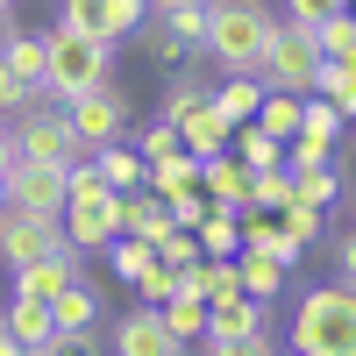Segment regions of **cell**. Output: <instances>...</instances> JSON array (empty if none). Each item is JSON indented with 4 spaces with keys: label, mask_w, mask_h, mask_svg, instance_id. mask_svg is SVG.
<instances>
[{
    "label": "cell",
    "mask_w": 356,
    "mask_h": 356,
    "mask_svg": "<svg viewBox=\"0 0 356 356\" xmlns=\"http://www.w3.org/2000/svg\"><path fill=\"white\" fill-rule=\"evenodd\" d=\"M271 29H278V15L264 0H214L207 8V50L200 57H214L221 79H264Z\"/></svg>",
    "instance_id": "cell-1"
},
{
    "label": "cell",
    "mask_w": 356,
    "mask_h": 356,
    "mask_svg": "<svg viewBox=\"0 0 356 356\" xmlns=\"http://www.w3.org/2000/svg\"><path fill=\"white\" fill-rule=\"evenodd\" d=\"M200 186H207L214 207H235V214H243V207H250V164L235 157V150H221V157L200 164Z\"/></svg>",
    "instance_id": "cell-14"
},
{
    "label": "cell",
    "mask_w": 356,
    "mask_h": 356,
    "mask_svg": "<svg viewBox=\"0 0 356 356\" xmlns=\"http://www.w3.org/2000/svg\"><path fill=\"white\" fill-rule=\"evenodd\" d=\"M349 193V178H342V164H321V171H292V200H307V207H321V214H328V207Z\"/></svg>",
    "instance_id": "cell-27"
},
{
    "label": "cell",
    "mask_w": 356,
    "mask_h": 356,
    "mask_svg": "<svg viewBox=\"0 0 356 356\" xmlns=\"http://www.w3.org/2000/svg\"><path fill=\"white\" fill-rule=\"evenodd\" d=\"M207 356H278V342L264 328V335H243V342H207Z\"/></svg>",
    "instance_id": "cell-42"
},
{
    "label": "cell",
    "mask_w": 356,
    "mask_h": 356,
    "mask_svg": "<svg viewBox=\"0 0 356 356\" xmlns=\"http://www.w3.org/2000/svg\"><path fill=\"white\" fill-rule=\"evenodd\" d=\"M29 107H43V93H36V86H22V79L8 72V57H0V114H8V122H22Z\"/></svg>",
    "instance_id": "cell-38"
},
{
    "label": "cell",
    "mask_w": 356,
    "mask_h": 356,
    "mask_svg": "<svg viewBox=\"0 0 356 356\" xmlns=\"http://www.w3.org/2000/svg\"><path fill=\"white\" fill-rule=\"evenodd\" d=\"M93 164H100V178H107L114 193H143V186H150V164H143V150H129V143L93 150Z\"/></svg>",
    "instance_id": "cell-22"
},
{
    "label": "cell",
    "mask_w": 356,
    "mask_h": 356,
    "mask_svg": "<svg viewBox=\"0 0 356 356\" xmlns=\"http://www.w3.org/2000/svg\"><path fill=\"white\" fill-rule=\"evenodd\" d=\"M264 328H271V314H264V300H250V292L207 307V342H243V335H264Z\"/></svg>",
    "instance_id": "cell-12"
},
{
    "label": "cell",
    "mask_w": 356,
    "mask_h": 356,
    "mask_svg": "<svg viewBox=\"0 0 356 356\" xmlns=\"http://www.w3.org/2000/svg\"><path fill=\"white\" fill-rule=\"evenodd\" d=\"M150 8H178V0H150ZM193 8H214V0H193Z\"/></svg>",
    "instance_id": "cell-48"
},
{
    "label": "cell",
    "mask_w": 356,
    "mask_h": 356,
    "mask_svg": "<svg viewBox=\"0 0 356 356\" xmlns=\"http://www.w3.org/2000/svg\"><path fill=\"white\" fill-rule=\"evenodd\" d=\"M250 207L257 214H285L292 207V171L278 164V171H250Z\"/></svg>",
    "instance_id": "cell-32"
},
{
    "label": "cell",
    "mask_w": 356,
    "mask_h": 356,
    "mask_svg": "<svg viewBox=\"0 0 356 356\" xmlns=\"http://www.w3.org/2000/svg\"><path fill=\"white\" fill-rule=\"evenodd\" d=\"M15 164H22V157H15V129H8V122H0V178H8Z\"/></svg>",
    "instance_id": "cell-45"
},
{
    "label": "cell",
    "mask_w": 356,
    "mask_h": 356,
    "mask_svg": "<svg viewBox=\"0 0 356 356\" xmlns=\"http://www.w3.org/2000/svg\"><path fill=\"white\" fill-rule=\"evenodd\" d=\"M193 235H200V257H243V214L235 207H207V221Z\"/></svg>",
    "instance_id": "cell-23"
},
{
    "label": "cell",
    "mask_w": 356,
    "mask_h": 356,
    "mask_svg": "<svg viewBox=\"0 0 356 356\" xmlns=\"http://www.w3.org/2000/svg\"><path fill=\"white\" fill-rule=\"evenodd\" d=\"M328 257H335V278L356 285V228H335L328 235Z\"/></svg>",
    "instance_id": "cell-41"
},
{
    "label": "cell",
    "mask_w": 356,
    "mask_h": 356,
    "mask_svg": "<svg viewBox=\"0 0 356 356\" xmlns=\"http://www.w3.org/2000/svg\"><path fill=\"white\" fill-rule=\"evenodd\" d=\"M264 93H271L264 79H221V86H214V100H207V107H214V114H221L228 129H243V122H257Z\"/></svg>",
    "instance_id": "cell-19"
},
{
    "label": "cell",
    "mask_w": 356,
    "mask_h": 356,
    "mask_svg": "<svg viewBox=\"0 0 356 356\" xmlns=\"http://www.w3.org/2000/svg\"><path fill=\"white\" fill-rule=\"evenodd\" d=\"M0 321H8V335H15L22 349H43V342H57V321H50V307H43V300H15V292H8Z\"/></svg>",
    "instance_id": "cell-18"
},
{
    "label": "cell",
    "mask_w": 356,
    "mask_h": 356,
    "mask_svg": "<svg viewBox=\"0 0 356 356\" xmlns=\"http://www.w3.org/2000/svg\"><path fill=\"white\" fill-rule=\"evenodd\" d=\"M278 221H285V235H292V243H300V250H307V243H321V235H328V214H321V207H307V200H292V207H285Z\"/></svg>",
    "instance_id": "cell-37"
},
{
    "label": "cell",
    "mask_w": 356,
    "mask_h": 356,
    "mask_svg": "<svg viewBox=\"0 0 356 356\" xmlns=\"http://www.w3.org/2000/svg\"><path fill=\"white\" fill-rule=\"evenodd\" d=\"M114 79V43L100 36H79V29L57 22L50 29V86H43V107H65L79 93H93V86Z\"/></svg>",
    "instance_id": "cell-3"
},
{
    "label": "cell",
    "mask_w": 356,
    "mask_h": 356,
    "mask_svg": "<svg viewBox=\"0 0 356 356\" xmlns=\"http://www.w3.org/2000/svg\"><path fill=\"white\" fill-rule=\"evenodd\" d=\"M207 207H214V200H207V186L193 178V186H178V193H171V221H178V228H200V221H207Z\"/></svg>",
    "instance_id": "cell-39"
},
{
    "label": "cell",
    "mask_w": 356,
    "mask_h": 356,
    "mask_svg": "<svg viewBox=\"0 0 356 356\" xmlns=\"http://www.w3.org/2000/svg\"><path fill=\"white\" fill-rule=\"evenodd\" d=\"M65 164H15L8 171V207H22V214H50V221H65Z\"/></svg>",
    "instance_id": "cell-10"
},
{
    "label": "cell",
    "mask_w": 356,
    "mask_h": 356,
    "mask_svg": "<svg viewBox=\"0 0 356 356\" xmlns=\"http://www.w3.org/2000/svg\"><path fill=\"white\" fill-rule=\"evenodd\" d=\"M129 93L122 86H93V93H79V100H65V122H72V136H79V150L93 157V150H107V143H122L129 136Z\"/></svg>",
    "instance_id": "cell-6"
},
{
    "label": "cell",
    "mask_w": 356,
    "mask_h": 356,
    "mask_svg": "<svg viewBox=\"0 0 356 356\" xmlns=\"http://www.w3.org/2000/svg\"><path fill=\"white\" fill-rule=\"evenodd\" d=\"M72 278H79V250H57V257L22 264V271H15V300H43V307H50Z\"/></svg>",
    "instance_id": "cell-13"
},
{
    "label": "cell",
    "mask_w": 356,
    "mask_h": 356,
    "mask_svg": "<svg viewBox=\"0 0 356 356\" xmlns=\"http://www.w3.org/2000/svg\"><path fill=\"white\" fill-rule=\"evenodd\" d=\"M193 178H200V157L186 150V143H178L171 157H157V164H150V193H157V200H171L178 186H193Z\"/></svg>",
    "instance_id": "cell-31"
},
{
    "label": "cell",
    "mask_w": 356,
    "mask_h": 356,
    "mask_svg": "<svg viewBox=\"0 0 356 356\" xmlns=\"http://www.w3.org/2000/svg\"><path fill=\"white\" fill-rule=\"evenodd\" d=\"M0 207H8V178H0Z\"/></svg>",
    "instance_id": "cell-49"
},
{
    "label": "cell",
    "mask_w": 356,
    "mask_h": 356,
    "mask_svg": "<svg viewBox=\"0 0 356 356\" xmlns=\"http://www.w3.org/2000/svg\"><path fill=\"white\" fill-rule=\"evenodd\" d=\"M300 114H307V100H300V93H264L257 129H271L278 143H292V136H300Z\"/></svg>",
    "instance_id": "cell-30"
},
{
    "label": "cell",
    "mask_w": 356,
    "mask_h": 356,
    "mask_svg": "<svg viewBox=\"0 0 356 356\" xmlns=\"http://www.w3.org/2000/svg\"><path fill=\"white\" fill-rule=\"evenodd\" d=\"M235 278H243L250 300L271 307L278 292H285V278H292V264H285V257H271V250H243V257H235Z\"/></svg>",
    "instance_id": "cell-16"
},
{
    "label": "cell",
    "mask_w": 356,
    "mask_h": 356,
    "mask_svg": "<svg viewBox=\"0 0 356 356\" xmlns=\"http://www.w3.org/2000/svg\"><path fill=\"white\" fill-rule=\"evenodd\" d=\"M335 8H349V0H335Z\"/></svg>",
    "instance_id": "cell-50"
},
{
    "label": "cell",
    "mask_w": 356,
    "mask_h": 356,
    "mask_svg": "<svg viewBox=\"0 0 356 356\" xmlns=\"http://www.w3.org/2000/svg\"><path fill=\"white\" fill-rule=\"evenodd\" d=\"M193 271H200V300H207V307H214V300H235V292H243V278H235V257H200Z\"/></svg>",
    "instance_id": "cell-34"
},
{
    "label": "cell",
    "mask_w": 356,
    "mask_h": 356,
    "mask_svg": "<svg viewBox=\"0 0 356 356\" xmlns=\"http://www.w3.org/2000/svg\"><path fill=\"white\" fill-rule=\"evenodd\" d=\"M335 15V0H285V22L292 29H314V22H328Z\"/></svg>",
    "instance_id": "cell-43"
},
{
    "label": "cell",
    "mask_w": 356,
    "mask_h": 356,
    "mask_svg": "<svg viewBox=\"0 0 356 356\" xmlns=\"http://www.w3.org/2000/svg\"><path fill=\"white\" fill-rule=\"evenodd\" d=\"M314 79H321V43H314V29H292L278 22L271 29V50H264V86L271 93H314Z\"/></svg>",
    "instance_id": "cell-5"
},
{
    "label": "cell",
    "mask_w": 356,
    "mask_h": 356,
    "mask_svg": "<svg viewBox=\"0 0 356 356\" xmlns=\"http://www.w3.org/2000/svg\"><path fill=\"white\" fill-rule=\"evenodd\" d=\"M57 250H72V235L65 221H50V214H22V207H0V264L8 271H22V264H43Z\"/></svg>",
    "instance_id": "cell-7"
},
{
    "label": "cell",
    "mask_w": 356,
    "mask_h": 356,
    "mask_svg": "<svg viewBox=\"0 0 356 356\" xmlns=\"http://www.w3.org/2000/svg\"><path fill=\"white\" fill-rule=\"evenodd\" d=\"M8 129H15V157L22 164H72V157H86L72 122H65V107H29L22 122H8Z\"/></svg>",
    "instance_id": "cell-8"
},
{
    "label": "cell",
    "mask_w": 356,
    "mask_h": 356,
    "mask_svg": "<svg viewBox=\"0 0 356 356\" xmlns=\"http://www.w3.org/2000/svg\"><path fill=\"white\" fill-rule=\"evenodd\" d=\"M349 15H356V0H349Z\"/></svg>",
    "instance_id": "cell-51"
},
{
    "label": "cell",
    "mask_w": 356,
    "mask_h": 356,
    "mask_svg": "<svg viewBox=\"0 0 356 356\" xmlns=\"http://www.w3.org/2000/svg\"><path fill=\"white\" fill-rule=\"evenodd\" d=\"M321 100H335L349 122H356V57H321V79H314Z\"/></svg>",
    "instance_id": "cell-28"
},
{
    "label": "cell",
    "mask_w": 356,
    "mask_h": 356,
    "mask_svg": "<svg viewBox=\"0 0 356 356\" xmlns=\"http://www.w3.org/2000/svg\"><path fill=\"white\" fill-rule=\"evenodd\" d=\"M228 150L243 157L250 171H278V164H285V143H278L271 129H257V122H243V129H235V136H228Z\"/></svg>",
    "instance_id": "cell-25"
},
{
    "label": "cell",
    "mask_w": 356,
    "mask_h": 356,
    "mask_svg": "<svg viewBox=\"0 0 356 356\" xmlns=\"http://www.w3.org/2000/svg\"><path fill=\"white\" fill-rule=\"evenodd\" d=\"M50 356H100V328H86V335H57Z\"/></svg>",
    "instance_id": "cell-44"
},
{
    "label": "cell",
    "mask_w": 356,
    "mask_h": 356,
    "mask_svg": "<svg viewBox=\"0 0 356 356\" xmlns=\"http://www.w3.org/2000/svg\"><path fill=\"white\" fill-rule=\"evenodd\" d=\"M207 100H214V86L200 79V65H178V72L164 79V122H171V129L186 122L193 107H207Z\"/></svg>",
    "instance_id": "cell-21"
},
{
    "label": "cell",
    "mask_w": 356,
    "mask_h": 356,
    "mask_svg": "<svg viewBox=\"0 0 356 356\" xmlns=\"http://www.w3.org/2000/svg\"><path fill=\"white\" fill-rule=\"evenodd\" d=\"M8 29H15V0H0V36H8Z\"/></svg>",
    "instance_id": "cell-47"
},
{
    "label": "cell",
    "mask_w": 356,
    "mask_h": 356,
    "mask_svg": "<svg viewBox=\"0 0 356 356\" xmlns=\"http://www.w3.org/2000/svg\"><path fill=\"white\" fill-rule=\"evenodd\" d=\"M292 356H356V285H307L292 307Z\"/></svg>",
    "instance_id": "cell-2"
},
{
    "label": "cell",
    "mask_w": 356,
    "mask_h": 356,
    "mask_svg": "<svg viewBox=\"0 0 356 356\" xmlns=\"http://www.w3.org/2000/svg\"><path fill=\"white\" fill-rule=\"evenodd\" d=\"M107 264H114V278L122 285H143L157 271V243H143V235H114L107 243Z\"/></svg>",
    "instance_id": "cell-24"
},
{
    "label": "cell",
    "mask_w": 356,
    "mask_h": 356,
    "mask_svg": "<svg viewBox=\"0 0 356 356\" xmlns=\"http://www.w3.org/2000/svg\"><path fill=\"white\" fill-rule=\"evenodd\" d=\"M57 22L79 29V36H100V43H122L150 22V0H57Z\"/></svg>",
    "instance_id": "cell-9"
},
{
    "label": "cell",
    "mask_w": 356,
    "mask_h": 356,
    "mask_svg": "<svg viewBox=\"0 0 356 356\" xmlns=\"http://www.w3.org/2000/svg\"><path fill=\"white\" fill-rule=\"evenodd\" d=\"M342 122H349V114H342L335 100L307 93V114H300V136H321V143H342Z\"/></svg>",
    "instance_id": "cell-36"
},
{
    "label": "cell",
    "mask_w": 356,
    "mask_h": 356,
    "mask_svg": "<svg viewBox=\"0 0 356 356\" xmlns=\"http://www.w3.org/2000/svg\"><path fill=\"white\" fill-rule=\"evenodd\" d=\"M0 356H29V349H22V342L8 335V321H0Z\"/></svg>",
    "instance_id": "cell-46"
},
{
    "label": "cell",
    "mask_w": 356,
    "mask_h": 356,
    "mask_svg": "<svg viewBox=\"0 0 356 356\" xmlns=\"http://www.w3.org/2000/svg\"><path fill=\"white\" fill-rule=\"evenodd\" d=\"M314 43H321V57H356V15L335 8L328 22H314Z\"/></svg>",
    "instance_id": "cell-35"
},
{
    "label": "cell",
    "mask_w": 356,
    "mask_h": 356,
    "mask_svg": "<svg viewBox=\"0 0 356 356\" xmlns=\"http://www.w3.org/2000/svg\"><path fill=\"white\" fill-rule=\"evenodd\" d=\"M228 136H235V129L221 122L214 107H193L186 122H178V143H186V150H193L200 164H207V157H221V150H228Z\"/></svg>",
    "instance_id": "cell-20"
},
{
    "label": "cell",
    "mask_w": 356,
    "mask_h": 356,
    "mask_svg": "<svg viewBox=\"0 0 356 356\" xmlns=\"http://www.w3.org/2000/svg\"><path fill=\"white\" fill-rule=\"evenodd\" d=\"M136 150H143V164H157V157H171V150H178V129H171V122H150V129L136 136Z\"/></svg>",
    "instance_id": "cell-40"
},
{
    "label": "cell",
    "mask_w": 356,
    "mask_h": 356,
    "mask_svg": "<svg viewBox=\"0 0 356 356\" xmlns=\"http://www.w3.org/2000/svg\"><path fill=\"white\" fill-rule=\"evenodd\" d=\"M114 356H186V342H171L157 307H136L114 321Z\"/></svg>",
    "instance_id": "cell-11"
},
{
    "label": "cell",
    "mask_w": 356,
    "mask_h": 356,
    "mask_svg": "<svg viewBox=\"0 0 356 356\" xmlns=\"http://www.w3.org/2000/svg\"><path fill=\"white\" fill-rule=\"evenodd\" d=\"M178 221H171V200H157L150 186L143 193H129V235H143V243H164Z\"/></svg>",
    "instance_id": "cell-26"
},
{
    "label": "cell",
    "mask_w": 356,
    "mask_h": 356,
    "mask_svg": "<svg viewBox=\"0 0 356 356\" xmlns=\"http://www.w3.org/2000/svg\"><path fill=\"white\" fill-rule=\"evenodd\" d=\"M65 235H72V250H107L114 235H129V193H114V186H86L65 200Z\"/></svg>",
    "instance_id": "cell-4"
},
{
    "label": "cell",
    "mask_w": 356,
    "mask_h": 356,
    "mask_svg": "<svg viewBox=\"0 0 356 356\" xmlns=\"http://www.w3.org/2000/svg\"><path fill=\"white\" fill-rule=\"evenodd\" d=\"M157 314H164L171 342H207V300H164Z\"/></svg>",
    "instance_id": "cell-33"
},
{
    "label": "cell",
    "mask_w": 356,
    "mask_h": 356,
    "mask_svg": "<svg viewBox=\"0 0 356 356\" xmlns=\"http://www.w3.org/2000/svg\"><path fill=\"white\" fill-rule=\"evenodd\" d=\"M50 321H57V335H86V328H100V292L86 285V278H72V285L50 300Z\"/></svg>",
    "instance_id": "cell-17"
},
{
    "label": "cell",
    "mask_w": 356,
    "mask_h": 356,
    "mask_svg": "<svg viewBox=\"0 0 356 356\" xmlns=\"http://www.w3.org/2000/svg\"><path fill=\"white\" fill-rule=\"evenodd\" d=\"M157 15H164V36H171L178 50H186V57H193V50H207V8L178 0V8H157Z\"/></svg>",
    "instance_id": "cell-29"
},
{
    "label": "cell",
    "mask_w": 356,
    "mask_h": 356,
    "mask_svg": "<svg viewBox=\"0 0 356 356\" xmlns=\"http://www.w3.org/2000/svg\"><path fill=\"white\" fill-rule=\"evenodd\" d=\"M0 57H8V72L22 79V86H50V36H29V29H8L0 36Z\"/></svg>",
    "instance_id": "cell-15"
}]
</instances>
